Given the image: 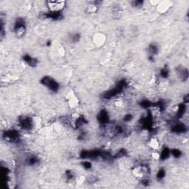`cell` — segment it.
<instances>
[{
  "instance_id": "cell-7",
  "label": "cell",
  "mask_w": 189,
  "mask_h": 189,
  "mask_svg": "<svg viewBox=\"0 0 189 189\" xmlns=\"http://www.w3.org/2000/svg\"><path fill=\"white\" fill-rule=\"evenodd\" d=\"M98 120L99 121V122L101 123V124H104V125L108 124L109 117L107 111L106 110L101 111V112L99 113V115H98Z\"/></svg>"
},
{
  "instance_id": "cell-22",
  "label": "cell",
  "mask_w": 189,
  "mask_h": 189,
  "mask_svg": "<svg viewBox=\"0 0 189 189\" xmlns=\"http://www.w3.org/2000/svg\"><path fill=\"white\" fill-rule=\"evenodd\" d=\"M132 4H133V6H135V7H139V6L143 5V2L141 1H132Z\"/></svg>"
},
{
  "instance_id": "cell-13",
  "label": "cell",
  "mask_w": 189,
  "mask_h": 189,
  "mask_svg": "<svg viewBox=\"0 0 189 189\" xmlns=\"http://www.w3.org/2000/svg\"><path fill=\"white\" fill-rule=\"evenodd\" d=\"M170 155H171V150L168 149L167 147H164V149L160 152V159L164 160L168 158Z\"/></svg>"
},
{
  "instance_id": "cell-6",
  "label": "cell",
  "mask_w": 189,
  "mask_h": 189,
  "mask_svg": "<svg viewBox=\"0 0 189 189\" xmlns=\"http://www.w3.org/2000/svg\"><path fill=\"white\" fill-rule=\"evenodd\" d=\"M171 7V2L168 1H160L157 5V10L160 13H166Z\"/></svg>"
},
{
  "instance_id": "cell-11",
  "label": "cell",
  "mask_w": 189,
  "mask_h": 189,
  "mask_svg": "<svg viewBox=\"0 0 189 189\" xmlns=\"http://www.w3.org/2000/svg\"><path fill=\"white\" fill-rule=\"evenodd\" d=\"M70 95L68 96V103L70 104V107H76L79 104V99L74 94H71L70 93Z\"/></svg>"
},
{
  "instance_id": "cell-12",
  "label": "cell",
  "mask_w": 189,
  "mask_h": 189,
  "mask_svg": "<svg viewBox=\"0 0 189 189\" xmlns=\"http://www.w3.org/2000/svg\"><path fill=\"white\" fill-rule=\"evenodd\" d=\"M149 146L154 151H157L160 149V142L155 137H153L149 141Z\"/></svg>"
},
{
  "instance_id": "cell-4",
  "label": "cell",
  "mask_w": 189,
  "mask_h": 189,
  "mask_svg": "<svg viewBox=\"0 0 189 189\" xmlns=\"http://www.w3.org/2000/svg\"><path fill=\"white\" fill-rule=\"evenodd\" d=\"M19 123L21 128L26 129V130H30L34 126V121H33L32 118H29V117H24L23 118H21L19 120Z\"/></svg>"
},
{
  "instance_id": "cell-3",
  "label": "cell",
  "mask_w": 189,
  "mask_h": 189,
  "mask_svg": "<svg viewBox=\"0 0 189 189\" xmlns=\"http://www.w3.org/2000/svg\"><path fill=\"white\" fill-rule=\"evenodd\" d=\"M42 84L53 92H58V90L59 89V83L55 80V79L49 77V76L44 77L42 79Z\"/></svg>"
},
{
  "instance_id": "cell-20",
  "label": "cell",
  "mask_w": 189,
  "mask_h": 189,
  "mask_svg": "<svg viewBox=\"0 0 189 189\" xmlns=\"http://www.w3.org/2000/svg\"><path fill=\"white\" fill-rule=\"evenodd\" d=\"M132 118H133V116H132V114L128 113V114H126V115L123 116V120L124 122H129V121H132Z\"/></svg>"
},
{
  "instance_id": "cell-15",
  "label": "cell",
  "mask_w": 189,
  "mask_h": 189,
  "mask_svg": "<svg viewBox=\"0 0 189 189\" xmlns=\"http://www.w3.org/2000/svg\"><path fill=\"white\" fill-rule=\"evenodd\" d=\"M149 50L151 57H154L158 53V47L155 44H151L149 47Z\"/></svg>"
},
{
  "instance_id": "cell-8",
  "label": "cell",
  "mask_w": 189,
  "mask_h": 189,
  "mask_svg": "<svg viewBox=\"0 0 189 189\" xmlns=\"http://www.w3.org/2000/svg\"><path fill=\"white\" fill-rule=\"evenodd\" d=\"M106 40L105 35L102 33H97L94 36L93 38V42L95 44L96 46H102L104 44Z\"/></svg>"
},
{
  "instance_id": "cell-17",
  "label": "cell",
  "mask_w": 189,
  "mask_h": 189,
  "mask_svg": "<svg viewBox=\"0 0 189 189\" xmlns=\"http://www.w3.org/2000/svg\"><path fill=\"white\" fill-rule=\"evenodd\" d=\"M165 176V171L163 169V168H160L158 171V172L157 173V179L158 180H161V179H163Z\"/></svg>"
},
{
  "instance_id": "cell-21",
  "label": "cell",
  "mask_w": 189,
  "mask_h": 189,
  "mask_svg": "<svg viewBox=\"0 0 189 189\" xmlns=\"http://www.w3.org/2000/svg\"><path fill=\"white\" fill-rule=\"evenodd\" d=\"M82 165H83L82 166L84 167V168H86V169H90V168L92 167L91 162H90V161H88V160H85V161L83 162Z\"/></svg>"
},
{
  "instance_id": "cell-5",
  "label": "cell",
  "mask_w": 189,
  "mask_h": 189,
  "mask_svg": "<svg viewBox=\"0 0 189 189\" xmlns=\"http://www.w3.org/2000/svg\"><path fill=\"white\" fill-rule=\"evenodd\" d=\"M172 132H175L176 134H182L185 133L187 131V127L185 125L182 123H176L171 128Z\"/></svg>"
},
{
  "instance_id": "cell-19",
  "label": "cell",
  "mask_w": 189,
  "mask_h": 189,
  "mask_svg": "<svg viewBox=\"0 0 189 189\" xmlns=\"http://www.w3.org/2000/svg\"><path fill=\"white\" fill-rule=\"evenodd\" d=\"M79 39H80V35L78 33L72 34V35L70 36V40H71L72 42H77V41H79Z\"/></svg>"
},
{
  "instance_id": "cell-18",
  "label": "cell",
  "mask_w": 189,
  "mask_h": 189,
  "mask_svg": "<svg viewBox=\"0 0 189 189\" xmlns=\"http://www.w3.org/2000/svg\"><path fill=\"white\" fill-rule=\"evenodd\" d=\"M160 75H161V76L162 78L166 79V78L168 76V75H169V70H168L167 68H163L161 70V72H160Z\"/></svg>"
},
{
  "instance_id": "cell-14",
  "label": "cell",
  "mask_w": 189,
  "mask_h": 189,
  "mask_svg": "<svg viewBox=\"0 0 189 189\" xmlns=\"http://www.w3.org/2000/svg\"><path fill=\"white\" fill-rule=\"evenodd\" d=\"M24 61H25L29 65H36V59L32 58L30 56H24Z\"/></svg>"
},
{
  "instance_id": "cell-10",
  "label": "cell",
  "mask_w": 189,
  "mask_h": 189,
  "mask_svg": "<svg viewBox=\"0 0 189 189\" xmlns=\"http://www.w3.org/2000/svg\"><path fill=\"white\" fill-rule=\"evenodd\" d=\"M178 76L182 81H186L188 78V71L186 68L180 67L178 69Z\"/></svg>"
},
{
  "instance_id": "cell-2",
  "label": "cell",
  "mask_w": 189,
  "mask_h": 189,
  "mask_svg": "<svg viewBox=\"0 0 189 189\" xmlns=\"http://www.w3.org/2000/svg\"><path fill=\"white\" fill-rule=\"evenodd\" d=\"M47 5L49 12L50 13H62V10L64 9L66 2L63 1H50L47 2Z\"/></svg>"
},
{
  "instance_id": "cell-9",
  "label": "cell",
  "mask_w": 189,
  "mask_h": 189,
  "mask_svg": "<svg viewBox=\"0 0 189 189\" xmlns=\"http://www.w3.org/2000/svg\"><path fill=\"white\" fill-rule=\"evenodd\" d=\"M19 132L16 130L12 129V130L6 132L5 137L7 138V140H10V141H15L19 138Z\"/></svg>"
},
{
  "instance_id": "cell-1",
  "label": "cell",
  "mask_w": 189,
  "mask_h": 189,
  "mask_svg": "<svg viewBox=\"0 0 189 189\" xmlns=\"http://www.w3.org/2000/svg\"><path fill=\"white\" fill-rule=\"evenodd\" d=\"M13 29L16 36L18 38H21V37L24 36V35L26 33V30H27V27H26V24L24 20L23 19H18L15 21Z\"/></svg>"
},
{
  "instance_id": "cell-16",
  "label": "cell",
  "mask_w": 189,
  "mask_h": 189,
  "mask_svg": "<svg viewBox=\"0 0 189 189\" xmlns=\"http://www.w3.org/2000/svg\"><path fill=\"white\" fill-rule=\"evenodd\" d=\"M171 155L174 156L175 158H179L182 155V152L179 149H173L171 150Z\"/></svg>"
}]
</instances>
